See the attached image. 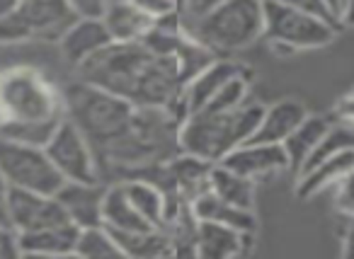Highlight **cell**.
Returning a JSON list of instances; mask_svg holds the SVG:
<instances>
[{
	"label": "cell",
	"instance_id": "8fae6325",
	"mask_svg": "<svg viewBox=\"0 0 354 259\" xmlns=\"http://www.w3.org/2000/svg\"><path fill=\"white\" fill-rule=\"evenodd\" d=\"M112 44L107 25L102 17H75L61 35V54L73 66H80Z\"/></svg>",
	"mask_w": 354,
	"mask_h": 259
},
{
	"label": "cell",
	"instance_id": "d4e9b609",
	"mask_svg": "<svg viewBox=\"0 0 354 259\" xmlns=\"http://www.w3.org/2000/svg\"><path fill=\"white\" fill-rule=\"evenodd\" d=\"M17 10L30 25L32 35L54 30V27H61V22H66L68 17H75L68 8V0H20Z\"/></svg>",
	"mask_w": 354,
	"mask_h": 259
},
{
	"label": "cell",
	"instance_id": "603a6c76",
	"mask_svg": "<svg viewBox=\"0 0 354 259\" xmlns=\"http://www.w3.org/2000/svg\"><path fill=\"white\" fill-rule=\"evenodd\" d=\"M114 240L122 247L124 257H170L175 254L172 249L170 235L162 228H148L136 230V233H122V230H112Z\"/></svg>",
	"mask_w": 354,
	"mask_h": 259
},
{
	"label": "cell",
	"instance_id": "d6a6232c",
	"mask_svg": "<svg viewBox=\"0 0 354 259\" xmlns=\"http://www.w3.org/2000/svg\"><path fill=\"white\" fill-rule=\"evenodd\" d=\"M131 3L141 12H146L148 17H153V20H160V17L172 15V12H180L172 0H131Z\"/></svg>",
	"mask_w": 354,
	"mask_h": 259
},
{
	"label": "cell",
	"instance_id": "8992f818",
	"mask_svg": "<svg viewBox=\"0 0 354 259\" xmlns=\"http://www.w3.org/2000/svg\"><path fill=\"white\" fill-rule=\"evenodd\" d=\"M339 25L310 12L296 10L277 0H265V37L277 46L289 49H320L335 39Z\"/></svg>",
	"mask_w": 354,
	"mask_h": 259
},
{
	"label": "cell",
	"instance_id": "484cf974",
	"mask_svg": "<svg viewBox=\"0 0 354 259\" xmlns=\"http://www.w3.org/2000/svg\"><path fill=\"white\" fill-rule=\"evenodd\" d=\"M66 117V114H64ZM64 117L46 119V122H0V138L3 141L27 143V146H41L49 143Z\"/></svg>",
	"mask_w": 354,
	"mask_h": 259
},
{
	"label": "cell",
	"instance_id": "2e32d148",
	"mask_svg": "<svg viewBox=\"0 0 354 259\" xmlns=\"http://www.w3.org/2000/svg\"><path fill=\"white\" fill-rule=\"evenodd\" d=\"M80 228L75 223L20 233V252L27 257H68L75 252Z\"/></svg>",
	"mask_w": 354,
	"mask_h": 259
},
{
	"label": "cell",
	"instance_id": "60d3db41",
	"mask_svg": "<svg viewBox=\"0 0 354 259\" xmlns=\"http://www.w3.org/2000/svg\"><path fill=\"white\" fill-rule=\"evenodd\" d=\"M325 3H328V6H330V10H333L335 15L339 17V6H342V0H325Z\"/></svg>",
	"mask_w": 354,
	"mask_h": 259
},
{
	"label": "cell",
	"instance_id": "9c48e42d",
	"mask_svg": "<svg viewBox=\"0 0 354 259\" xmlns=\"http://www.w3.org/2000/svg\"><path fill=\"white\" fill-rule=\"evenodd\" d=\"M64 223H73V220L68 218L56 196L10 186V225L17 233L54 228Z\"/></svg>",
	"mask_w": 354,
	"mask_h": 259
},
{
	"label": "cell",
	"instance_id": "e0dca14e",
	"mask_svg": "<svg viewBox=\"0 0 354 259\" xmlns=\"http://www.w3.org/2000/svg\"><path fill=\"white\" fill-rule=\"evenodd\" d=\"M189 206H192V215L197 220H214V223L231 225V228L243 230V233H250V235H255L257 230L255 211L228 204V201H223L221 196H216L209 189H204L202 194L194 196Z\"/></svg>",
	"mask_w": 354,
	"mask_h": 259
},
{
	"label": "cell",
	"instance_id": "44dd1931",
	"mask_svg": "<svg viewBox=\"0 0 354 259\" xmlns=\"http://www.w3.org/2000/svg\"><path fill=\"white\" fill-rule=\"evenodd\" d=\"M209 191L221 196L228 204L241 206V209H250V211L255 209V180L228 170L221 162L212 165V172H209Z\"/></svg>",
	"mask_w": 354,
	"mask_h": 259
},
{
	"label": "cell",
	"instance_id": "ba28073f",
	"mask_svg": "<svg viewBox=\"0 0 354 259\" xmlns=\"http://www.w3.org/2000/svg\"><path fill=\"white\" fill-rule=\"evenodd\" d=\"M44 148L66 182H100L93 146L71 117H64Z\"/></svg>",
	"mask_w": 354,
	"mask_h": 259
},
{
	"label": "cell",
	"instance_id": "5bb4252c",
	"mask_svg": "<svg viewBox=\"0 0 354 259\" xmlns=\"http://www.w3.org/2000/svg\"><path fill=\"white\" fill-rule=\"evenodd\" d=\"M252 235L236 230L231 225L214 223V220H197L194 228V254L204 259H226L245 252L248 240Z\"/></svg>",
	"mask_w": 354,
	"mask_h": 259
},
{
	"label": "cell",
	"instance_id": "277c9868",
	"mask_svg": "<svg viewBox=\"0 0 354 259\" xmlns=\"http://www.w3.org/2000/svg\"><path fill=\"white\" fill-rule=\"evenodd\" d=\"M187 35L214 54L248 49L265 37V0H226L207 15L187 17Z\"/></svg>",
	"mask_w": 354,
	"mask_h": 259
},
{
	"label": "cell",
	"instance_id": "8d00e7d4",
	"mask_svg": "<svg viewBox=\"0 0 354 259\" xmlns=\"http://www.w3.org/2000/svg\"><path fill=\"white\" fill-rule=\"evenodd\" d=\"M342 254L347 259H354V215H349V223L342 233Z\"/></svg>",
	"mask_w": 354,
	"mask_h": 259
},
{
	"label": "cell",
	"instance_id": "f546056e",
	"mask_svg": "<svg viewBox=\"0 0 354 259\" xmlns=\"http://www.w3.org/2000/svg\"><path fill=\"white\" fill-rule=\"evenodd\" d=\"M277 3H284V6H289V8L310 12V15H318V17H323V20H330V22H335V25H339V17L330 10V6L325 0H277Z\"/></svg>",
	"mask_w": 354,
	"mask_h": 259
},
{
	"label": "cell",
	"instance_id": "836d02e7",
	"mask_svg": "<svg viewBox=\"0 0 354 259\" xmlns=\"http://www.w3.org/2000/svg\"><path fill=\"white\" fill-rule=\"evenodd\" d=\"M68 8L75 17H102L107 0H68Z\"/></svg>",
	"mask_w": 354,
	"mask_h": 259
},
{
	"label": "cell",
	"instance_id": "9a60e30c",
	"mask_svg": "<svg viewBox=\"0 0 354 259\" xmlns=\"http://www.w3.org/2000/svg\"><path fill=\"white\" fill-rule=\"evenodd\" d=\"M306 117H308V109H306L304 102H299V99H279L272 107H265L260 126H257L255 136L250 141L284 143Z\"/></svg>",
	"mask_w": 354,
	"mask_h": 259
},
{
	"label": "cell",
	"instance_id": "30bf717a",
	"mask_svg": "<svg viewBox=\"0 0 354 259\" xmlns=\"http://www.w3.org/2000/svg\"><path fill=\"white\" fill-rule=\"evenodd\" d=\"M223 167L238 172L250 180H260L267 175H279L289 170V155H286L284 143H255L245 141L233 148L221 160Z\"/></svg>",
	"mask_w": 354,
	"mask_h": 259
},
{
	"label": "cell",
	"instance_id": "5b68a950",
	"mask_svg": "<svg viewBox=\"0 0 354 259\" xmlns=\"http://www.w3.org/2000/svg\"><path fill=\"white\" fill-rule=\"evenodd\" d=\"M64 114L59 95L39 73L30 68L0 73V122H46Z\"/></svg>",
	"mask_w": 354,
	"mask_h": 259
},
{
	"label": "cell",
	"instance_id": "3957f363",
	"mask_svg": "<svg viewBox=\"0 0 354 259\" xmlns=\"http://www.w3.org/2000/svg\"><path fill=\"white\" fill-rule=\"evenodd\" d=\"M66 117H71L85 133L93 151L104 153L117 143L136 117V107L129 99L90 83L71 85L64 95Z\"/></svg>",
	"mask_w": 354,
	"mask_h": 259
},
{
	"label": "cell",
	"instance_id": "1f68e13d",
	"mask_svg": "<svg viewBox=\"0 0 354 259\" xmlns=\"http://www.w3.org/2000/svg\"><path fill=\"white\" fill-rule=\"evenodd\" d=\"M22 257L20 252V233L12 225H0V259Z\"/></svg>",
	"mask_w": 354,
	"mask_h": 259
},
{
	"label": "cell",
	"instance_id": "4dcf8cb0",
	"mask_svg": "<svg viewBox=\"0 0 354 259\" xmlns=\"http://www.w3.org/2000/svg\"><path fill=\"white\" fill-rule=\"evenodd\" d=\"M335 206H337L344 215H354V170L347 172V175L337 182V196H335Z\"/></svg>",
	"mask_w": 354,
	"mask_h": 259
},
{
	"label": "cell",
	"instance_id": "f1b7e54d",
	"mask_svg": "<svg viewBox=\"0 0 354 259\" xmlns=\"http://www.w3.org/2000/svg\"><path fill=\"white\" fill-rule=\"evenodd\" d=\"M30 35L32 30L25 22V17L20 15V10L10 12L8 17H0V41H17Z\"/></svg>",
	"mask_w": 354,
	"mask_h": 259
},
{
	"label": "cell",
	"instance_id": "f35d334b",
	"mask_svg": "<svg viewBox=\"0 0 354 259\" xmlns=\"http://www.w3.org/2000/svg\"><path fill=\"white\" fill-rule=\"evenodd\" d=\"M339 25L354 27V0H342V6H339Z\"/></svg>",
	"mask_w": 354,
	"mask_h": 259
},
{
	"label": "cell",
	"instance_id": "b9f144b4",
	"mask_svg": "<svg viewBox=\"0 0 354 259\" xmlns=\"http://www.w3.org/2000/svg\"><path fill=\"white\" fill-rule=\"evenodd\" d=\"M119 3H131V0H107V8L109 6H119Z\"/></svg>",
	"mask_w": 354,
	"mask_h": 259
},
{
	"label": "cell",
	"instance_id": "7402d4cb",
	"mask_svg": "<svg viewBox=\"0 0 354 259\" xmlns=\"http://www.w3.org/2000/svg\"><path fill=\"white\" fill-rule=\"evenodd\" d=\"M124 189H127L129 201L136 206V211L153 228L165 225V191L156 182L146 180V177H129L124 180Z\"/></svg>",
	"mask_w": 354,
	"mask_h": 259
},
{
	"label": "cell",
	"instance_id": "d6986e66",
	"mask_svg": "<svg viewBox=\"0 0 354 259\" xmlns=\"http://www.w3.org/2000/svg\"><path fill=\"white\" fill-rule=\"evenodd\" d=\"M102 223L109 230H122V233H136V230L153 228L146 218L136 211V206L129 201L124 182L107 186L102 199Z\"/></svg>",
	"mask_w": 354,
	"mask_h": 259
},
{
	"label": "cell",
	"instance_id": "52a82bcc",
	"mask_svg": "<svg viewBox=\"0 0 354 259\" xmlns=\"http://www.w3.org/2000/svg\"><path fill=\"white\" fill-rule=\"evenodd\" d=\"M0 172L8 180V184L15 189H30L51 196L66 182L51 162L46 148L3 141V138H0Z\"/></svg>",
	"mask_w": 354,
	"mask_h": 259
},
{
	"label": "cell",
	"instance_id": "cb8c5ba5",
	"mask_svg": "<svg viewBox=\"0 0 354 259\" xmlns=\"http://www.w3.org/2000/svg\"><path fill=\"white\" fill-rule=\"evenodd\" d=\"M330 128V122L325 117H306L304 122L296 126V131L284 141L286 155H289V170H294L299 175V170L304 167V162L308 160V155L315 151V146L320 143V138L325 136V131Z\"/></svg>",
	"mask_w": 354,
	"mask_h": 259
},
{
	"label": "cell",
	"instance_id": "74e56055",
	"mask_svg": "<svg viewBox=\"0 0 354 259\" xmlns=\"http://www.w3.org/2000/svg\"><path fill=\"white\" fill-rule=\"evenodd\" d=\"M337 117L342 119V122L354 124V93L337 102Z\"/></svg>",
	"mask_w": 354,
	"mask_h": 259
},
{
	"label": "cell",
	"instance_id": "83f0119b",
	"mask_svg": "<svg viewBox=\"0 0 354 259\" xmlns=\"http://www.w3.org/2000/svg\"><path fill=\"white\" fill-rule=\"evenodd\" d=\"M248 90H250V83H248V73L236 75L233 80H228L216 95L207 102V107L199 109V112H212V114H221V112H233L238 109L243 102H248Z\"/></svg>",
	"mask_w": 354,
	"mask_h": 259
},
{
	"label": "cell",
	"instance_id": "4316f807",
	"mask_svg": "<svg viewBox=\"0 0 354 259\" xmlns=\"http://www.w3.org/2000/svg\"><path fill=\"white\" fill-rule=\"evenodd\" d=\"M78 257L88 259H104V257H124L122 247L114 240L112 230L104 223L100 225H88V228H80L78 242H75V252Z\"/></svg>",
	"mask_w": 354,
	"mask_h": 259
},
{
	"label": "cell",
	"instance_id": "7a4b0ae2",
	"mask_svg": "<svg viewBox=\"0 0 354 259\" xmlns=\"http://www.w3.org/2000/svg\"><path fill=\"white\" fill-rule=\"evenodd\" d=\"M262 114H265V104L250 102V99L233 112H194L180 126V148L183 153L216 165L233 148L255 136Z\"/></svg>",
	"mask_w": 354,
	"mask_h": 259
},
{
	"label": "cell",
	"instance_id": "ac0fdd59",
	"mask_svg": "<svg viewBox=\"0 0 354 259\" xmlns=\"http://www.w3.org/2000/svg\"><path fill=\"white\" fill-rule=\"evenodd\" d=\"M354 170V148L337 153V155L328 157V160L318 162L310 170L301 172L299 175V184H296V194L301 199H310V196L320 194L328 186L337 184L347 172Z\"/></svg>",
	"mask_w": 354,
	"mask_h": 259
},
{
	"label": "cell",
	"instance_id": "ab89813d",
	"mask_svg": "<svg viewBox=\"0 0 354 259\" xmlns=\"http://www.w3.org/2000/svg\"><path fill=\"white\" fill-rule=\"evenodd\" d=\"M20 0H0V17H8L10 12L17 10Z\"/></svg>",
	"mask_w": 354,
	"mask_h": 259
},
{
	"label": "cell",
	"instance_id": "6da1fadb",
	"mask_svg": "<svg viewBox=\"0 0 354 259\" xmlns=\"http://www.w3.org/2000/svg\"><path fill=\"white\" fill-rule=\"evenodd\" d=\"M78 68L85 83L109 90L133 107L167 109L185 88L177 66L143 41H112Z\"/></svg>",
	"mask_w": 354,
	"mask_h": 259
},
{
	"label": "cell",
	"instance_id": "ffe728a7",
	"mask_svg": "<svg viewBox=\"0 0 354 259\" xmlns=\"http://www.w3.org/2000/svg\"><path fill=\"white\" fill-rule=\"evenodd\" d=\"M104 25H107L112 41H141L143 37L151 32L153 17L138 10L133 3H119V6H109L102 15Z\"/></svg>",
	"mask_w": 354,
	"mask_h": 259
},
{
	"label": "cell",
	"instance_id": "e575fe53",
	"mask_svg": "<svg viewBox=\"0 0 354 259\" xmlns=\"http://www.w3.org/2000/svg\"><path fill=\"white\" fill-rule=\"evenodd\" d=\"M221 3H226V0H185V15H187L189 20H194V17H202V15H207V12H212L214 8H218Z\"/></svg>",
	"mask_w": 354,
	"mask_h": 259
},
{
	"label": "cell",
	"instance_id": "4fadbf2b",
	"mask_svg": "<svg viewBox=\"0 0 354 259\" xmlns=\"http://www.w3.org/2000/svg\"><path fill=\"white\" fill-rule=\"evenodd\" d=\"M104 189L107 186L100 182H64V186L54 196L78 228H88L102 223Z\"/></svg>",
	"mask_w": 354,
	"mask_h": 259
},
{
	"label": "cell",
	"instance_id": "d590c367",
	"mask_svg": "<svg viewBox=\"0 0 354 259\" xmlns=\"http://www.w3.org/2000/svg\"><path fill=\"white\" fill-rule=\"evenodd\" d=\"M0 225H10V184L0 172Z\"/></svg>",
	"mask_w": 354,
	"mask_h": 259
},
{
	"label": "cell",
	"instance_id": "7c38bea8",
	"mask_svg": "<svg viewBox=\"0 0 354 259\" xmlns=\"http://www.w3.org/2000/svg\"><path fill=\"white\" fill-rule=\"evenodd\" d=\"M243 73H245V68H243L241 64H236V61H231V59H218L216 56L212 64H207L197 75H192V78L185 83L183 97H185V104H187V112L194 114V112H199V109H204L209 99H212L228 80H233L236 75H243Z\"/></svg>",
	"mask_w": 354,
	"mask_h": 259
}]
</instances>
